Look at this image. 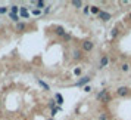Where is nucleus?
<instances>
[{"instance_id": "obj_14", "label": "nucleus", "mask_w": 131, "mask_h": 120, "mask_svg": "<svg viewBox=\"0 0 131 120\" xmlns=\"http://www.w3.org/2000/svg\"><path fill=\"white\" fill-rule=\"evenodd\" d=\"M27 27H28L27 22H18V24H16V31H18V33H22V31L27 30Z\"/></svg>"}, {"instance_id": "obj_3", "label": "nucleus", "mask_w": 131, "mask_h": 120, "mask_svg": "<svg viewBox=\"0 0 131 120\" xmlns=\"http://www.w3.org/2000/svg\"><path fill=\"white\" fill-rule=\"evenodd\" d=\"M72 61H75V62H78V61H81L84 58V52L81 50L80 48H75V49H72Z\"/></svg>"}, {"instance_id": "obj_19", "label": "nucleus", "mask_w": 131, "mask_h": 120, "mask_svg": "<svg viewBox=\"0 0 131 120\" xmlns=\"http://www.w3.org/2000/svg\"><path fill=\"white\" fill-rule=\"evenodd\" d=\"M37 83L40 84V86H41V88H43L44 90H50V88H49V84H46V83H44V82L41 80V79H37Z\"/></svg>"}, {"instance_id": "obj_9", "label": "nucleus", "mask_w": 131, "mask_h": 120, "mask_svg": "<svg viewBox=\"0 0 131 120\" xmlns=\"http://www.w3.org/2000/svg\"><path fill=\"white\" fill-rule=\"evenodd\" d=\"M53 33H54V34H56V36H58V37H63V36H65V34H66L65 28H63L62 25H56V27H54V28H53Z\"/></svg>"}, {"instance_id": "obj_10", "label": "nucleus", "mask_w": 131, "mask_h": 120, "mask_svg": "<svg viewBox=\"0 0 131 120\" xmlns=\"http://www.w3.org/2000/svg\"><path fill=\"white\" fill-rule=\"evenodd\" d=\"M130 68H131V65L128 64V62H122V64H119V71H122V73H128L130 71Z\"/></svg>"}, {"instance_id": "obj_15", "label": "nucleus", "mask_w": 131, "mask_h": 120, "mask_svg": "<svg viewBox=\"0 0 131 120\" xmlns=\"http://www.w3.org/2000/svg\"><path fill=\"white\" fill-rule=\"evenodd\" d=\"M30 13H31V15H34V16H40V15H43V11L37 9V7H31Z\"/></svg>"}, {"instance_id": "obj_6", "label": "nucleus", "mask_w": 131, "mask_h": 120, "mask_svg": "<svg viewBox=\"0 0 131 120\" xmlns=\"http://www.w3.org/2000/svg\"><path fill=\"white\" fill-rule=\"evenodd\" d=\"M31 13H30V9L25 6H19V18L22 19H30Z\"/></svg>"}, {"instance_id": "obj_4", "label": "nucleus", "mask_w": 131, "mask_h": 120, "mask_svg": "<svg viewBox=\"0 0 131 120\" xmlns=\"http://www.w3.org/2000/svg\"><path fill=\"white\" fill-rule=\"evenodd\" d=\"M81 50L83 52H91L93 49H94V43L91 42V40H83L81 42Z\"/></svg>"}, {"instance_id": "obj_1", "label": "nucleus", "mask_w": 131, "mask_h": 120, "mask_svg": "<svg viewBox=\"0 0 131 120\" xmlns=\"http://www.w3.org/2000/svg\"><path fill=\"white\" fill-rule=\"evenodd\" d=\"M96 99H97L99 102H102V104H107V102H111L112 96H111V93H109V90L107 89H102L100 92H97Z\"/></svg>"}, {"instance_id": "obj_5", "label": "nucleus", "mask_w": 131, "mask_h": 120, "mask_svg": "<svg viewBox=\"0 0 131 120\" xmlns=\"http://www.w3.org/2000/svg\"><path fill=\"white\" fill-rule=\"evenodd\" d=\"M90 82H91V77H90V76H84V77H80L78 82H75V86H77V88H84V86H87Z\"/></svg>"}, {"instance_id": "obj_8", "label": "nucleus", "mask_w": 131, "mask_h": 120, "mask_svg": "<svg viewBox=\"0 0 131 120\" xmlns=\"http://www.w3.org/2000/svg\"><path fill=\"white\" fill-rule=\"evenodd\" d=\"M97 18L100 19V21H103V22H107L109 19L112 18V15H111L109 12H106V11H102V12L97 15Z\"/></svg>"}, {"instance_id": "obj_22", "label": "nucleus", "mask_w": 131, "mask_h": 120, "mask_svg": "<svg viewBox=\"0 0 131 120\" xmlns=\"http://www.w3.org/2000/svg\"><path fill=\"white\" fill-rule=\"evenodd\" d=\"M9 18L12 19L13 22H16V24H18L19 19H21V18H19V15H13V13H10V12H9Z\"/></svg>"}, {"instance_id": "obj_24", "label": "nucleus", "mask_w": 131, "mask_h": 120, "mask_svg": "<svg viewBox=\"0 0 131 120\" xmlns=\"http://www.w3.org/2000/svg\"><path fill=\"white\" fill-rule=\"evenodd\" d=\"M49 108H50V110L56 108V101H54V99H50V101H49Z\"/></svg>"}, {"instance_id": "obj_26", "label": "nucleus", "mask_w": 131, "mask_h": 120, "mask_svg": "<svg viewBox=\"0 0 131 120\" xmlns=\"http://www.w3.org/2000/svg\"><path fill=\"white\" fill-rule=\"evenodd\" d=\"M62 39H63L65 42H71V40H72V36H71V34H68V33H66L65 36L62 37Z\"/></svg>"}, {"instance_id": "obj_7", "label": "nucleus", "mask_w": 131, "mask_h": 120, "mask_svg": "<svg viewBox=\"0 0 131 120\" xmlns=\"http://www.w3.org/2000/svg\"><path fill=\"white\" fill-rule=\"evenodd\" d=\"M130 92H131V89L128 86H119L118 89H116V95L118 96H127Z\"/></svg>"}, {"instance_id": "obj_23", "label": "nucleus", "mask_w": 131, "mask_h": 120, "mask_svg": "<svg viewBox=\"0 0 131 120\" xmlns=\"http://www.w3.org/2000/svg\"><path fill=\"white\" fill-rule=\"evenodd\" d=\"M7 12H9V7L7 6H0V15H5Z\"/></svg>"}, {"instance_id": "obj_13", "label": "nucleus", "mask_w": 131, "mask_h": 120, "mask_svg": "<svg viewBox=\"0 0 131 120\" xmlns=\"http://www.w3.org/2000/svg\"><path fill=\"white\" fill-rule=\"evenodd\" d=\"M71 6L75 7V9H81V7L84 6V3L81 2V0H72V2H71Z\"/></svg>"}, {"instance_id": "obj_28", "label": "nucleus", "mask_w": 131, "mask_h": 120, "mask_svg": "<svg viewBox=\"0 0 131 120\" xmlns=\"http://www.w3.org/2000/svg\"><path fill=\"white\" fill-rule=\"evenodd\" d=\"M83 90L85 92V93H89V92H91L93 89H91V86H90V84H87V86H84V88H83Z\"/></svg>"}, {"instance_id": "obj_20", "label": "nucleus", "mask_w": 131, "mask_h": 120, "mask_svg": "<svg viewBox=\"0 0 131 120\" xmlns=\"http://www.w3.org/2000/svg\"><path fill=\"white\" fill-rule=\"evenodd\" d=\"M72 74L80 77V76L83 74V68H81V67H75V68H74V71H72Z\"/></svg>"}, {"instance_id": "obj_2", "label": "nucleus", "mask_w": 131, "mask_h": 120, "mask_svg": "<svg viewBox=\"0 0 131 120\" xmlns=\"http://www.w3.org/2000/svg\"><path fill=\"white\" fill-rule=\"evenodd\" d=\"M109 62H111V58H109V55L107 54H103L100 56V61H99V65H97V70H103V68H106L109 65Z\"/></svg>"}, {"instance_id": "obj_17", "label": "nucleus", "mask_w": 131, "mask_h": 120, "mask_svg": "<svg viewBox=\"0 0 131 120\" xmlns=\"http://www.w3.org/2000/svg\"><path fill=\"white\" fill-rule=\"evenodd\" d=\"M9 12L13 13V15H18L19 13V6L18 5H12V6L9 7Z\"/></svg>"}, {"instance_id": "obj_29", "label": "nucleus", "mask_w": 131, "mask_h": 120, "mask_svg": "<svg viewBox=\"0 0 131 120\" xmlns=\"http://www.w3.org/2000/svg\"><path fill=\"white\" fill-rule=\"evenodd\" d=\"M50 11H52V9H50V6H46V7H44V11H43V13H44V15H47Z\"/></svg>"}, {"instance_id": "obj_11", "label": "nucleus", "mask_w": 131, "mask_h": 120, "mask_svg": "<svg viewBox=\"0 0 131 120\" xmlns=\"http://www.w3.org/2000/svg\"><path fill=\"white\" fill-rule=\"evenodd\" d=\"M54 101L58 104V107H62V104H63V96L60 95V93H54Z\"/></svg>"}, {"instance_id": "obj_27", "label": "nucleus", "mask_w": 131, "mask_h": 120, "mask_svg": "<svg viewBox=\"0 0 131 120\" xmlns=\"http://www.w3.org/2000/svg\"><path fill=\"white\" fill-rule=\"evenodd\" d=\"M60 110H62V107H56V108H53L50 116H52V117H53V116H56V113H58V111H60Z\"/></svg>"}, {"instance_id": "obj_12", "label": "nucleus", "mask_w": 131, "mask_h": 120, "mask_svg": "<svg viewBox=\"0 0 131 120\" xmlns=\"http://www.w3.org/2000/svg\"><path fill=\"white\" fill-rule=\"evenodd\" d=\"M31 3H32V5H36L37 9H40V11L47 6V5H46V2H43V0H37V2H31Z\"/></svg>"}, {"instance_id": "obj_18", "label": "nucleus", "mask_w": 131, "mask_h": 120, "mask_svg": "<svg viewBox=\"0 0 131 120\" xmlns=\"http://www.w3.org/2000/svg\"><path fill=\"white\" fill-rule=\"evenodd\" d=\"M118 34H119V28L118 27H113L112 30H111V37L115 39V37H118Z\"/></svg>"}, {"instance_id": "obj_21", "label": "nucleus", "mask_w": 131, "mask_h": 120, "mask_svg": "<svg viewBox=\"0 0 131 120\" xmlns=\"http://www.w3.org/2000/svg\"><path fill=\"white\" fill-rule=\"evenodd\" d=\"M99 120H109V113L107 111H102L99 116Z\"/></svg>"}, {"instance_id": "obj_25", "label": "nucleus", "mask_w": 131, "mask_h": 120, "mask_svg": "<svg viewBox=\"0 0 131 120\" xmlns=\"http://www.w3.org/2000/svg\"><path fill=\"white\" fill-rule=\"evenodd\" d=\"M83 12H84V15L90 13V6H89V5H84V6H83Z\"/></svg>"}, {"instance_id": "obj_16", "label": "nucleus", "mask_w": 131, "mask_h": 120, "mask_svg": "<svg viewBox=\"0 0 131 120\" xmlns=\"http://www.w3.org/2000/svg\"><path fill=\"white\" fill-rule=\"evenodd\" d=\"M90 12L93 13V15H96V16H97V15L102 12V9H100L99 6H90Z\"/></svg>"}, {"instance_id": "obj_30", "label": "nucleus", "mask_w": 131, "mask_h": 120, "mask_svg": "<svg viewBox=\"0 0 131 120\" xmlns=\"http://www.w3.org/2000/svg\"><path fill=\"white\" fill-rule=\"evenodd\" d=\"M128 19H130V21H131V12L128 13Z\"/></svg>"}]
</instances>
